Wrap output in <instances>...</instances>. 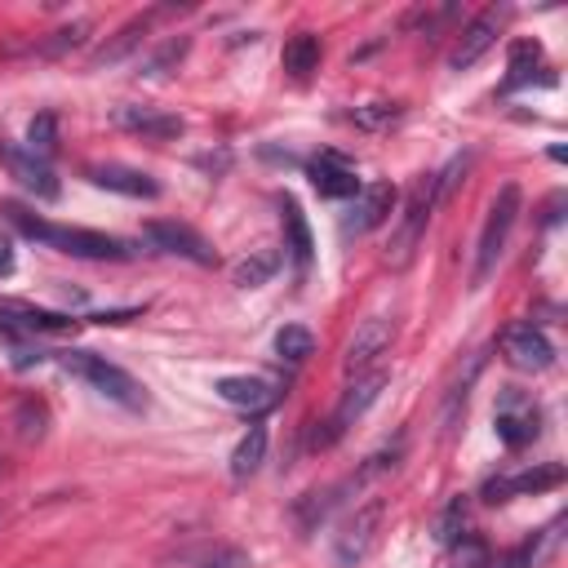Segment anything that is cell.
I'll return each mask as SVG.
<instances>
[{
    "mask_svg": "<svg viewBox=\"0 0 568 568\" xmlns=\"http://www.w3.org/2000/svg\"><path fill=\"white\" fill-rule=\"evenodd\" d=\"M4 217L27 235V240H40L58 253H71V257H89V262H129L133 257V244L120 240V235H106V231H89V226H58V222H44L36 217L31 209L22 204H4Z\"/></svg>",
    "mask_w": 568,
    "mask_h": 568,
    "instance_id": "cell-1",
    "label": "cell"
},
{
    "mask_svg": "<svg viewBox=\"0 0 568 568\" xmlns=\"http://www.w3.org/2000/svg\"><path fill=\"white\" fill-rule=\"evenodd\" d=\"M58 364H62L71 377L89 382L98 395H106V399H115V404H124V408H142V404H146L142 382H138V377H129L120 364H111V359H102V355L67 351V355H58Z\"/></svg>",
    "mask_w": 568,
    "mask_h": 568,
    "instance_id": "cell-2",
    "label": "cell"
},
{
    "mask_svg": "<svg viewBox=\"0 0 568 568\" xmlns=\"http://www.w3.org/2000/svg\"><path fill=\"white\" fill-rule=\"evenodd\" d=\"M435 200H439V195H435V178H430V173L408 186V195H404V204H399V217H395V231H390V244H386V262H390V266H404V262L417 253Z\"/></svg>",
    "mask_w": 568,
    "mask_h": 568,
    "instance_id": "cell-3",
    "label": "cell"
},
{
    "mask_svg": "<svg viewBox=\"0 0 568 568\" xmlns=\"http://www.w3.org/2000/svg\"><path fill=\"white\" fill-rule=\"evenodd\" d=\"M515 217H519V186L506 182V186L493 195L488 217H484V231H479V244H475V271H470V284H475V288L497 271V257H501V248H506V240H510Z\"/></svg>",
    "mask_w": 568,
    "mask_h": 568,
    "instance_id": "cell-4",
    "label": "cell"
},
{
    "mask_svg": "<svg viewBox=\"0 0 568 568\" xmlns=\"http://www.w3.org/2000/svg\"><path fill=\"white\" fill-rule=\"evenodd\" d=\"M382 386H386V373L382 368H373V373H364V377H355L351 386H346V395L337 399V408H333V417L324 422V430H315V448H333L342 435H346V426L355 422V417H364L368 413V404L382 395Z\"/></svg>",
    "mask_w": 568,
    "mask_h": 568,
    "instance_id": "cell-5",
    "label": "cell"
},
{
    "mask_svg": "<svg viewBox=\"0 0 568 568\" xmlns=\"http://www.w3.org/2000/svg\"><path fill=\"white\" fill-rule=\"evenodd\" d=\"M493 422H497V439H501L506 448H524V444H532L537 430H541V413H537V404H532L524 390H515V386L501 390Z\"/></svg>",
    "mask_w": 568,
    "mask_h": 568,
    "instance_id": "cell-6",
    "label": "cell"
},
{
    "mask_svg": "<svg viewBox=\"0 0 568 568\" xmlns=\"http://www.w3.org/2000/svg\"><path fill=\"white\" fill-rule=\"evenodd\" d=\"M382 515H386V501L382 497H373V501H364V506H355L351 510V519L342 524V532H337V546H333V555H337V564H359L368 550H373V541H377V528H382Z\"/></svg>",
    "mask_w": 568,
    "mask_h": 568,
    "instance_id": "cell-7",
    "label": "cell"
},
{
    "mask_svg": "<svg viewBox=\"0 0 568 568\" xmlns=\"http://www.w3.org/2000/svg\"><path fill=\"white\" fill-rule=\"evenodd\" d=\"M395 213V186L390 182H368L355 191V204L342 217V235H364L373 226H382Z\"/></svg>",
    "mask_w": 568,
    "mask_h": 568,
    "instance_id": "cell-8",
    "label": "cell"
},
{
    "mask_svg": "<svg viewBox=\"0 0 568 568\" xmlns=\"http://www.w3.org/2000/svg\"><path fill=\"white\" fill-rule=\"evenodd\" d=\"M390 337H395V324L386 320V315H368L359 328H355V337L346 342V355H342V368L346 373H368L373 364H377V355H386V346H390Z\"/></svg>",
    "mask_w": 568,
    "mask_h": 568,
    "instance_id": "cell-9",
    "label": "cell"
},
{
    "mask_svg": "<svg viewBox=\"0 0 568 568\" xmlns=\"http://www.w3.org/2000/svg\"><path fill=\"white\" fill-rule=\"evenodd\" d=\"M501 351H506V359L515 364V368H528V373H541V368H550L555 364V346H550V337L537 328V324H510L506 333H501Z\"/></svg>",
    "mask_w": 568,
    "mask_h": 568,
    "instance_id": "cell-10",
    "label": "cell"
},
{
    "mask_svg": "<svg viewBox=\"0 0 568 568\" xmlns=\"http://www.w3.org/2000/svg\"><path fill=\"white\" fill-rule=\"evenodd\" d=\"M146 240L164 253H178V257L195 262V266H213V244L186 222H146Z\"/></svg>",
    "mask_w": 568,
    "mask_h": 568,
    "instance_id": "cell-11",
    "label": "cell"
},
{
    "mask_svg": "<svg viewBox=\"0 0 568 568\" xmlns=\"http://www.w3.org/2000/svg\"><path fill=\"white\" fill-rule=\"evenodd\" d=\"M75 320L58 315V311H40V306H27V302H9L0 297V333L9 337H31V333H71Z\"/></svg>",
    "mask_w": 568,
    "mask_h": 568,
    "instance_id": "cell-12",
    "label": "cell"
},
{
    "mask_svg": "<svg viewBox=\"0 0 568 568\" xmlns=\"http://www.w3.org/2000/svg\"><path fill=\"white\" fill-rule=\"evenodd\" d=\"M0 160H4V169H9L31 195L58 200V178H53L49 160H40V155H31L27 146H13V142H0Z\"/></svg>",
    "mask_w": 568,
    "mask_h": 568,
    "instance_id": "cell-13",
    "label": "cell"
},
{
    "mask_svg": "<svg viewBox=\"0 0 568 568\" xmlns=\"http://www.w3.org/2000/svg\"><path fill=\"white\" fill-rule=\"evenodd\" d=\"M111 120H115L120 129L142 133V138H155V142L182 138V129H186L178 115H169V111H160V106H142V102H120V106L111 111Z\"/></svg>",
    "mask_w": 568,
    "mask_h": 568,
    "instance_id": "cell-14",
    "label": "cell"
},
{
    "mask_svg": "<svg viewBox=\"0 0 568 568\" xmlns=\"http://www.w3.org/2000/svg\"><path fill=\"white\" fill-rule=\"evenodd\" d=\"M497 31H501V9H484L479 18H470V22H466V31H462V40H457V49L448 53V67H453V71L475 67V62L493 49Z\"/></svg>",
    "mask_w": 568,
    "mask_h": 568,
    "instance_id": "cell-15",
    "label": "cell"
},
{
    "mask_svg": "<svg viewBox=\"0 0 568 568\" xmlns=\"http://www.w3.org/2000/svg\"><path fill=\"white\" fill-rule=\"evenodd\" d=\"M213 390H217L231 408H240V413H266V408L280 404V386L266 382V377H217Z\"/></svg>",
    "mask_w": 568,
    "mask_h": 568,
    "instance_id": "cell-16",
    "label": "cell"
},
{
    "mask_svg": "<svg viewBox=\"0 0 568 568\" xmlns=\"http://www.w3.org/2000/svg\"><path fill=\"white\" fill-rule=\"evenodd\" d=\"M311 186L328 200H342V195H355L359 191V178H355V164L337 151H320L311 160Z\"/></svg>",
    "mask_w": 568,
    "mask_h": 568,
    "instance_id": "cell-17",
    "label": "cell"
},
{
    "mask_svg": "<svg viewBox=\"0 0 568 568\" xmlns=\"http://www.w3.org/2000/svg\"><path fill=\"white\" fill-rule=\"evenodd\" d=\"M559 484H564V466L546 462V466L519 470L510 479H488L484 484V501H506V497H519V493H546V488H559Z\"/></svg>",
    "mask_w": 568,
    "mask_h": 568,
    "instance_id": "cell-18",
    "label": "cell"
},
{
    "mask_svg": "<svg viewBox=\"0 0 568 568\" xmlns=\"http://www.w3.org/2000/svg\"><path fill=\"white\" fill-rule=\"evenodd\" d=\"M89 182L102 186V191H115V195H133V200H155L160 195V182L142 169H129V164H93Z\"/></svg>",
    "mask_w": 568,
    "mask_h": 568,
    "instance_id": "cell-19",
    "label": "cell"
},
{
    "mask_svg": "<svg viewBox=\"0 0 568 568\" xmlns=\"http://www.w3.org/2000/svg\"><path fill=\"white\" fill-rule=\"evenodd\" d=\"M151 18H155V13H142V18L124 22V27H120V31H115L98 53H93V67H111V62H120L129 49H138V44H142V36L151 31Z\"/></svg>",
    "mask_w": 568,
    "mask_h": 568,
    "instance_id": "cell-20",
    "label": "cell"
},
{
    "mask_svg": "<svg viewBox=\"0 0 568 568\" xmlns=\"http://www.w3.org/2000/svg\"><path fill=\"white\" fill-rule=\"evenodd\" d=\"M280 209H284V235H288V244H284V248H288V257H293V266H297V275H302V271L311 266V226H306L302 209H297L288 195H284V204H280Z\"/></svg>",
    "mask_w": 568,
    "mask_h": 568,
    "instance_id": "cell-21",
    "label": "cell"
},
{
    "mask_svg": "<svg viewBox=\"0 0 568 568\" xmlns=\"http://www.w3.org/2000/svg\"><path fill=\"white\" fill-rule=\"evenodd\" d=\"M275 271H280V248H253L248 257H240V262L231 266V280H235L240 288H262Z\"/></svg>",
    "mask_w": 568,
    "mask_h": 568,
    "instance_id": "cell-22",
    "label": "cell"
},
{
    "mask_svg": "<svg viewBox=\"0 0 568 568\" xmlns=\"http://www.w3.org/2000/svg\"><path fill=\"white\" fill-rule=\"evenodd\" d=\"M320 53H324V49H320V36L297 31V36L284 44V58H280V62H284V71H288L293 80H306V75L320 67Z\"/></svg>",
    "mask_w": 568,
    "mask_h": 568,
    "instance_id": "cell-23",
    "label": "cell"
},
{
    "mask_svg": "<svg viewBox=\"0 0 568 568\" xmlns=\"http://www.w3.org/2000/svg\"><path fill=\"white\" fill-rule=\"evenodd\" d=\"M537 71H546V67H541V44H537V40H515V44H510V62H506V89L532 84Z\"/></svg>",
    "mask_w": 568,
    "mask_h": 568,
    "instance_id": "cell-24",
    "label": "cell"
},
{
    "mask_svg": "<svg viewBox=\"0 0 568 568\" xmlns=\"http://www.w3.org/2000/svg\"><path fill=\"white\" fill-rule=\"evenodd\" d=\"M262 462H266V430H262V426H248V430L240 435L235 453H231V475H235V479H248Z\"/></svg>",
    "mask_w": 568,
    "mask_h": 568,
    "instance_id": "cell-25",
    "label": "cell"
},
{
    "mask_svg": "<svg viewBox=\"0 0 568 568\" xmlns=\"http://www.w3.org/2000/svg\"><path fill=\"white\" fill-rule=\"evenodd\" d=\"M275 355L288 359V364H306L315 355V333L306 324H284L275 333Z\"/></svg>",
    "mask_w": 568,
    "mask_h": 568,
    "instance_id": "cell-26",
    "label": "cell"
},
{
    "mask_svg": "<svg viewBox=\"0 0 568 568\" xmlns=\"http://www.w3.org/2000/svg\"><path fill=\"white\" fill-rule=\"evenodd\" d=\"M27 151L40 155V160H53V151H58V115L53 111L31 115V124H27Z\"/></svg>",
    "mask_w": 568,
    "mask_h": 568,
    "instance_id": "cell-27",
    "label": "cell"
},
{
    "mask_svg": "<svg viewBox=\"0 0 568 568\" xmlns=\"http://www.w3.org/2000/svg\"><path fill=\"white\" fill-rule=\"evenodd\" d=\"M404 115V102H368V106H355L351 111V124L355 129H368V133H382L390 124H399Z\"/></svg>",
    "mask_w": 568,
    "mask_h": 568,
    "instance_id": "cell-28",
    "label": "cell"
},
{
    "mask_svg": "<svg viewBox=\"0 0 568 568\" xmlns=\"http://www.w3.org/2000/svg\"><path fill=\"white\" fill-rule=\"evenodd\" d=\"M182 58H186V36L164 40L155 53H146V62H142V71H138V75H164V71H173Z\"/></svg>",
    "mask_w": 568,
    "mask_h": 568,
    "instance_id": "cell-29",
    "label": "cell"
},
{
    "mask_svg": "<svg viewBox=\"0 0 568 568\" xmlns=\"http://www.w3.org/2000/svg\"><path fill=\"white\" fill-rule=\"evenodd\" d=\"M435 537H439L444 546H453V541L466 537V501H462V497H453V501L444 506V515H439V524H435Z\"/></svg>",
    "mask_w": 568,
    "mask_h": 568,
    "instance_id": "cell-30",
    "label": "cell"
},
{
    "mask_svg": "<svg viewBox=\"0 0 568 568\" xmlns=\"http://www.w3.org/2000/svg\"><path fill=\"white\" fill-rule=\"evenodd\" d=\"M44 422H49L44 404L22 399V408H18V435H22V439H40V435H44Z\"/></svg>",
    "mask_w": 568,
    "mask_h": 568,
    "instance_id": "cell-31",
    "label": "cell"
},
{
    "mask_svg": "<svg viewBox=\"0 0 568 568\" xmlns=\"http://www.w3.org/2000/svg\"><path fill=\"white\" fill-rule=\"evenodd\" d=\"M84 36H89V22L58 27V31H53V40H44V44H40V53H62V49H75V44H84Z\"/></svg>",
    "mask_w": 568,
    "mask_h": 568,
    "instance_id": "cell-32",
    "label": "cell"
},
{
    "mask_svg": "<svg viewBox=\"0 0 568 568\" xmlns=\"http://www.w3.org/2000/svg\"><path fill=\"white\" fill-rule=\"evenodd\" d=\"M488 568H532V541L510 546L501 559H488Z\"/></svg>",
    "mask_w": 568,
    "mask_h": 568,
    "instance_id": "cell-33",
    "label": "cell"
},
{
    "mask_svg": "<svg viewBox=\"0 0 568 568\" xmlns=\"http://www.w3.org/2000/svg\"><path fill=\"white\" fill-rule=\"evenodd\" d=\"M457 564H466V568H488V550L479 546V541H466L462 546V559Z\"/></svg>",
    "mask_w": 568,
    "mask_h": 568,
    "instance_id": "cell-34",
    "label": "cell"
},
{
    "mask_svg": "<svg viewBox=\"0 0 568 568\" xmlns=\"http://www.w3.org/2000/svg\"><path fill=\"white\" fill-rule=\"evenodd\" d=\"M204 568H248V555H244V550H222V555H213Z\"/></svg>",
    "mask_w": 568,
    "mask_h": 568,
    "instance_id": "cell-35",
    "label": "cell"
}]
</instances>
